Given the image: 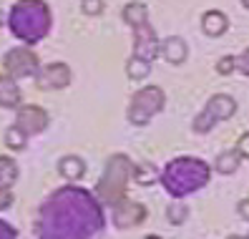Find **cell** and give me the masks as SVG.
<instances>
[{"instance_id":"obj_24","label":"cell","mask_w":249,"mask_h":239,"mask_svg":"<svg viewBox=\"0 0 249 239\" xmlns=\"http://www.w3.org/2000/svg\"><path fill=\"white\" fill-rule=\"evenodd\" d=\"M237 68L244 73V76H249V48H247V51H244V53L237 58Z\"/></svg>"},{"instance_id":"obj_23","label":"cell","mask_w":249,"mask_h":239,"mask_svg":"<svg viewBox=\"0 0 249 239\" xmlns=\"http://www.w3.org/2000/svg\"><path fill=\"white\" fill-rule=\"evenodd\" d=\"M234 151H237L239 156H247V159H249V131L237 141V148H234Z\"/></svg>"},{"instance_id":"obj_16","label":"cell","mask_w":249,"mask_h":239,"mask_svg":"<svg viewBox=\"0 0 249 239\" xmlns=\"http://www.w3.org/2000/svg\"><path fill=\"white\" fill-rule=\"evenodd\" d=\"M242 164V156L237 151H224L216 156V171L219 174H234Z\"/></svg>"},{"instance_id":"obj_28","label":"cell","mask_w":249,"mask_h":239,"mask_svg":"<svg viewBox=\"0 0 249 239\" xmlns=\"http://www.w3.org/2000/svg\"><path fill=\"white\" fill-rule=\"evenodd\" d=\"M5 23V16H3V10H0V25H3Z\"/></svg>"},{"instance_id":"obj_25","label":"cell","mask_w":249,"mask_h":239,"mask_svg":"<svg viewBox=\"0 0 249 239\" xmlns=\"http://www.w3.org/2000/svg\"><path fill=\"white\" fill-rule=\"evenodd\" d=\"M13 204V194L8 191V186H0V209H8Z\"/></svg>"},{"instance_id":"obj_2","label":"cell","mask_w":249,"mask_h":239,"mask_svg":"<svg viewBox=\"0 0 249 239\" xmlns=\"http://www.w3.org/2000/svg\"><path fill=\"white\" fill-rule=\"evenodd\" d=\"M209 166L201 159L194 156H181L174 159L171 164H166L164 174H161V184L171 194V197H184V194H192L196 189H201L209 182Z\"/></svg>"},{"instance_id":"obj_26","label":"cell","mask_w":249,"mask_h":239,"mask_svg":"<svg viewBox=\"0 0 249 239\" xmlns=\"http://www.w3.org/2000/svg\"><path fill=\"white\" fill-rule=\"evenodd\" d=\"M237 212H239V217H242L244 221H249V199H242V202L237 204Z\"/></svg>"},{"instance_id":"obj_31","label":"cell","mask_w":249,"mask_h":239,"mask_svg":"<svg viewBox=\"0 0 249 239\" xmlns=\"http://www.w3.org/2000/svg\"><path fill=\"white\" fill-rule=\"evenodd\" d=\"M247 239H249V237H247Z\"/></svg>"},{"instance_id":"obj_6","label":"cell","mask_w":249,"mask_h":239,"mask_svg":"<svg viewBox=\"0 0 249 239\" xmlns=\"http://www.w3.org/2000/svg\"><path fill=\"white\" fill-rule=\"evenodd\" d=\"M164 91L159 86H146L141 91L134 93L128 106V121L134 126H143L151 121V116H156L161 109H164Z\"/></svg>"},{"instance_id":"obj_5","label":"cell","mask_w":249,"mask_h":239,"mask_svg":"<svg viewBox=\"0 0 249 239\" xmlns=\"http://www.w3.org/2000/svg\"><path fill=\"white\" fill-rule=\"evenodd\" d=\"M131 174V161L121 154L111 156V161L106 164V171L98 182V197L106 204H119L121 199H126V182Z\"/></svg>"},{"instance_id":"obj_30","label":"cell","mask_w":249,"mask_h":239,"mask_svg":"<svg viewBox=\"0 0 249 239\" xmlns=\"http://www.w3.org/2000/svg\"><path fill=\"white\" fill-rule=\"evenodd\" d=\"M242 3H244V8H249V0H242Z\"/></svg>"},{"instance_id":"obj_15","label":"cell","mask_w":249,"mask_h":239,"mask_svg":"<svg viewBox=\"0 0 249 239\" xmlns=\"http://www.w3.org/2000/svg\"><path fill=\"white\" fill-rule=\"evenodd\" d=\"M58 174L63 179H71V182H78V179L86 174V164L78 156H63L58 161Z\"/></svg>"},{"instance_id":"obj_22","label":"cell","mask_w":249,"mask_h":239,"mask_svg":"<svg viewBox=\"0 0 249 239\" xmlns=\"http://www.w3.org/2000/svg\"><path fill=\"white\" fill-rule=\"evenodd\" d=\"M234 68H237V58H234V55L219 58V63H216V73H219V76H229Z\"/></svg>"},{"instance_id":"obj_4","label":"cell","mask_w":249,"mask_h":239,"mask_svg":"<svg viewBox=\"0 0 249 239\" xmlns=\"http://www.w3.org/2000/svg\"><path fill=\"white\" fill-rule=\"evenodd\" d=\"M124 20L136 31V40H134V63H143L151 66V61L159 53V40L154 36V28L149 25V10L143 3H128L124 8Z\"/></svg>"},{"instance_id":"obj_13","label":"cell","mask_w":249,"mask_h":239,"mask_svg":"<svg viewBox=\"0 0 249 239\" xmlns=\"http://www.w3.org/2000/svg\"><path fill=\"white\" fill-rule=\"evenodd\" d=\"M229 28V20L222 10H207L201 18V31L207 33L209 38H219Z\"/></svg>"},{"instance_id":"obj_20","label":"cell","mask_w":249,"mask_h":239,"mask_svg":"<svg viewBox=\"0 0 249 239\" xmlns=\"http://www.w3.org/2000/svg\"><path fill=\"white\" fill-rule=\"evenodd\" d=\"M186 214H189V209H186L184 204H171V206L166 209V217L171 219V224H181V221L186 219Z\"/></svg>"},{"instance_id":"obj_3","label":"cell","mask_w":249,"mask_h":239,"mask_svg":"<svg viewBox=\"0 0 249 239\" xmlns=\"http://www.w3.org/2000/svg\"><path fill=\"white\" fill-rule=\"evenodd\" d=\"M10 31L25 43H38L51 28V10L43 0H18L10 10Z\"/></svg>"},{"instance_id":"obj_27","label":"cell","mask_w":249,"mask_h":239,"mask_svg":"<svg viewBox=\"0 0 249 239\" xmlns=\"http://www.w3.org/2000/svg\"><path fill=\"white\" fill-rule=\"evenodd\" d=\"M0 239H16V232H13V227H8L5 221H0Z\"/></svg>"},{"instance_id":"obj_9","label":"cell","mask_w":249,"mask_h":239,"mask_svg":"<svg viewBox=\"0 0 249 239\" xmlns=\"http://www.w3.org/2000/svg\"><path fill=\"white\" fill-rule=\"evenodd\" d=\"M38 88L43 91H58L71 83V68L66 63H48L38 71Z\"/></svg>"},{"instance_id":"obj_17","label":"cell","mask_w":249,"mask_h":239,"mask_svg":"<svg viewBox=\"0 0 249 239\" xmlns=\"http://www.w3.org/2000/svg\"><path fill=\"white\" fill-rule=\"evenodd\" d=\"M18 179V166L10 156H0V186H10Z\"/></svg>"},{"instance_id":"obj_18","label":"cell","mask_w":249,"mask_h":239,"mask_svg":"<svg viewBox=\"0 0 249 239\" xmlns=\"http://www.w3.org/2000/svg\"><path fill=\"white\" fill-rule=\"evenodd\" d=\"M25 133L18 129V126H10L8 131H5V146H10L13 151H20V148L25 146Z\"/></svg>"},{"instance_id":"obj_12","label":"cell","mask_w":249,"mask_h":239,"mask_svg":"<svg viewBox=\"0 0 249 239\" xmlns=\"http://www.w3.org/2000/svg\"><path fill=\"white\" fill-rule=\"evenodd\" d=\"M159 53L164 55V61H169V63H174V66H179V63L186 61L189 48H186V43H184L179 36H171V38H166V40L159 43Z\"/></svg>"},{"instance_id":"obj_11","label":"cell","mask_w":249,"mask_h":239,"mask_svg":"<svg viewBox=\"0 0 249 239\" xmlns=\"http://www.w3.org/2000/svg\"><path fill=\"white\" fill-rule=\"evenodd\" d=\"M113 219H116V227H136L141 219H146V206L139 202H131V199H121L119 204H113Z\"/></svg>"},{"instance_id":"obj_14","label":"cell","mask_w":249,"mask_h":239,"mask_svg":"<svg viewBox=\"0 0 249 239\" xmlns=\"http://www.w3.org/2000/svg\"><path fill=\"white\" fill-rule=\"evenodd\" d=\"M0 106H5V109L20 106V88L16 78H10V76H0Z\"/></svg>"},{"instance_id":"obj_21","label":"cell","mask_w":249,"mask_h":239,"mask_svg":"<svg viewBox=\"0 0 249 239\" xmlns=\"http://www.w3.org/2000/svg\"><path fill=\"white\" fill-rule=\"evenodd\" d=\"M81 10L86 13V16L96 18V16L104 13V0H81Z\"/></svg>"},{"instance_id":"obj_1","label":"cell","mask_w":249,"mask_h":239,"mask_svg":"<svg viewBox=\"0 0 249 239\" xmlns=\"http://www.w3.org/2000/svg\"><path fill=\"white\" fill-rule=\"evenodd\" d=\"M104 217L96 199L83 189H61L43 204L40 239H89L101 229Z\"/></svg>"},{"instance_id":"obj_7","label":"cell","mask_w":249,"mask_h":239,"mask_svg":"<svg viewBox=\"0 0 249 239\" xmlns=\"http://www.w3.org/2000/svg\"><path fill=\"white\" fill-rule=\"evenodd\" d=\"M234 111H237V101H234L231 96H227V93H216V96L209 98V103L204 106V111L194 118V131H196V133L212 131L219 121H227V118H231Z\"/></svg>"},{"instance_id":"obj_29","label":"cell","mask_w":249,"mask_h":239,"mask_svg":"<svg viewBox=\"0 0 249 239\" xmlns=\"http://www.w3.org/2000/svg\"><path fill=\"white\" fill-rule=\"evenodd\" d=\"M229 239H247V237H239V234H231Z\"/></svg>"},{"instance_id":"obj_19","label":"cell","mask_w":249,"mask_h":239,"mask_svg":"<svg viewBox=\"0 0 249 239\" xmlns=\"http://www.w3.org/2000/svg\"><path fill=\"white\" fill-rule=\"evenodd\" d=\"M136 179H139V184H151L156 179L154 164H141V166H136Z\"/></svg>"},{"instance_id":"obj_8","label":"cell","mask_w":249,"mask_h":239,"mask_svg":"<svg viewBox=\"0 0 249 239\" xmlns=\"http://www.w3.org/2000/svg\"><path fill=\"white\" fill-rule=\"evenodd\" d=\"M3 66H5V73L10 78H31V76H38V71H40L36 53L25 51V48L8 51L3 58Z\"/></svg>"},{"instance_id":"obj_10","label":"cell","mask_w":249,"mask_h":239,"mask_svg":"<svg viewBox=\"0 0 249 239\" xmlns=\"http://www.w3.org/2000/svg\"><path fill=\"white\" fill-rule=\"evenodd\" d=\"M16 126L25 133V136H36L48 126V113L40 106H23L16 116Z\"/></svg>"}]
</instances>
